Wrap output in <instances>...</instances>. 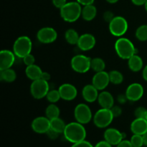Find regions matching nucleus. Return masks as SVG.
I'll use <instances>...</instances> for the list:
<instances>
[{
    "mask_svg": "<svg viewBox=\"0 0 147 147\" xmlns=\"http://www.w3.org/2000/svg\"><path fill=\"white\" fill-rule=\"evenodd\" d=\"M91 59L84 55H77L71 59L70 65L75 72L86 73L90 69Z\"/></svg>",
    "mask_w": 147,
    "mask_h": 147,
    "instance_id": "obj_7",
    "label": "nucleus"
},
{
    "mask_svg": "<svg viewBox=\"0 0 147 147\" xmlns=\"http://www.w3.org/2000/svg\"><path fill=\"white\" fill-rule=\"evenodd\" d=\"M98 102L103 109H111L114 106V98L111 93L108 91H102L99 93Z\"/></svg>",
    "mask_w": 147,
    "mask_h": 147,
    "instance_id": "obj_20",
    "label": "nucleus"
},
{
    "mask_svg": "<svg viewBox=\"0 0 147 147\" xmlns=\"http://www.w3.org/2000/svg\"><path fill=\"white\" fill-rule=\"evenodd\" d=\"M37 38L41 43L50 44L57 40V32L53 27H42L37 32Z\"/></svg>",
    "mask_w": 147,
    "mask_h": 147,
    "instance_id": "obj_10",
    "label": "nucleus"
},
{
    "mask_svg": "<svg viewBox=\"0 0 147 147\" xmlns=\"http://www.w3.org/2000/svg\"><path fill=\"white\" fill-rule=\"evenodd\" d=\"M95 0H76V1L83 6L89 5V4H93Z\"/></svg>",
    "mask_w": 147,
    "mask_h": 147,
    "instance_id": "obj_43",
    "label": "nucleus"
},
{
    "mask_svg": "<svg viewBox=\"0 0 147 147\" xmlns=\"http://www.w3.org/2000/svg\"><path fill=\"white\" fill-rule=\"evenodd\" d=\"M115 50L116 54L123 60H129L135 54H137V49L129 39L121 37L118 39L115 42Z\"/></svg>",
    "mask_w": 147,
    "mask_h": 147,
    "instance_id": "obj_2",
    "label": "nucleus"
},
{
    "mask_svg": "<svg viewBox=\"0 0 147 147\" xmlns=\"http://www.w3.org/2000/svg\"><path fill=\"white\" fill-rule=\"evenodd\" d=\"M111 112H112V113H113L114 118L119 117V116H120L121 115L122 110H121V109L119 107V106H113V107L111 109Z\"/></svg>",
    "mask_w": 147,
    "mask_h": 147,
    "instance_id": "obj_35",
    "label": "nucleus"
},
{
    "mask_svg": "<svg viewBox=\"0 0 147 147\" xmlns=\"http://www.w3.org/2000/svg\"><path fill=\"white\" fill-rule=\"evenodd\" d=\"M129 28L128 22L121 16H116L109 22V31L115 37H121Z\"/></svg>",
    "mask_w": 147,
    "mask_h": 147,
    "instance_id": "obj_6",
    "label": "nucleus"
},
{
    "mask_svg": "<svg viewBox=\"0 0 147 147\" xmlns=\"http://www.w3.org/2000/svg\"><path fill=\"white\" fill-rule=\"evenodd\" d=\"M113 119L114 116L111 109L101 108L95 113L93 116V123L98 128L103 129L108 127L112 123Z\"/></svg>",
    "mask_w": 147,
    "mask_h": 147,
    "instance_id": "obj_5",
    "label": "nucleus"
},
{
    "mask_svg": "<svg viewBox=\"0 0 147 147\" xmlns=\"http://www.w3.org/2000/svg\"><path fill=\"white\" fill-rule=\"evenodd\" d=\"M32 42L27 36H21L15 40L13 45V52L16 57L23 58L31 53Z\"/></svg>",
    "mask_w": 147,
    "mask_h": 147,
    "instance_id": "obj_4",
    "label": "nucleus"
},
{
    "mask_svg": "<svg viewBox=\"0 0 147 147\" xmlns=\"http://www.w3.org/2000/svg\"><path fill=\"white\" fill-rule=\"evenodd\" d=\"M131 1L136 6H143L145 5L147 0H131Z\"/></svg>",
    "mask_w": 147,
    "mask_h": 147,
    "instance_id": "obj_44",
    "label": "nucleus"
},
{
    "mask_svg": "<svg viewBox=\"0 0 147 147\" xmlns=\"http://www.w3.org/2000/svg\"><path fill=\"white\" fill-rule=\"evenodd\" d=\"M53 4L56 8L61 9L67 3V0H52Z\"/></svg>",
    "mask_w": 147,
    "mask_h": 147,
    "instance_id": "obj_37",
    "label": "nucleus"
},
{
    "mask_svg": "<svg viewBox=\"0 0 147 147\" xmlns=\"http://www.w3.org/2000/svg\"><path fill=\"white\" fill-rule=\"evenodd\" d=\"M144 87L138 83H134L130 84L126 90V96L128 100L134 102L140 100L144 96Z\"/></svg>",
    "mask_w": 147,
    "mask_h": 147,
    "instance_id": "obj_11",
    "label": "nucleus"
},
{
    "mask_svg": "<svg viewBox=\"0 0 147 147\" xmlns=\"http://www.w3.org/2000/svg\"><path fill=\"white\" fill-rule=\"evenodd\" d=\"M106 1L109 3H110V4H115V3H116L119 1V0H106Z\"/></svg>",
    "mask_w": 147,
    "mask_h": 147,
    "instance_id": "obj_48",
    "label": "nucleus"
},
{
    "mask_svg": "<svg viewBox=\"0 0 147 147\" xmlns=\"http://www.w3.org/2000/svg\"><path fill=\"white\" fill-rule=\"evenodd\" d=\"M117 100L119 103H121V104H124L128 99H127V97H126V94L125 95L121 94V95H119V96H118L117 98Z\"/></svg>",
    "mask_w": 147,
    "mask_h": 147,
    "instance_id": "obj_42",
    "label": "nucleus"
},
{
    "mask_svg": "<svg viewBox=\"0 0 147 147\" xmlns=\"http://www.w3.org/2000/svg\"><path fill=\"white\" fill-rule=\"evenodd\" d=\"M111 146V144H110L109 142H107L106 140H104L99 142L98 143L96 144V145L94 147H112Z\"/></svg>",
    "mask_w": 147,
    "mask_h": 147,
    "instance_id": "obj_41",
    "label": "nucleus"
},
{
    "mask_svg": "<svg viewBox=\"0 0 147 147\" xmlns=\"http://www.w3.org/2000/svg\"><path fill=\"white\" fill-rule=\"evenodd\" d=\"M50 90L48 81L38 79L33 80L30 86V92L32 97L35 99H42L46 97Z\"/></svg>",
    "mask_w": 147,
    "mask_h": 147,
    "instance_id": "obj_8",
    "label": "nucleus"
},
{
    "mask_svg": "<svg viewBox=\"0 0 147 147\" xmlns=\"http://www.w3.org/2000/svg\"><path fill=\"white\" fill-rule=\"evenodd\" d=\"M106 67V63L103 59L100 57H95L91 59L90 63V69L95 71L96 73L103 71Z\"/></svg>",
    "mask_w": 147,
    "mask_h": 147,
    "instance_id": "obj_28",
    "label": "nucleus"
},
{
    "mask_svg": "<svg viewBox=\"0 0 147 147\" xmlns=\"http://www.w3.org/2000/svg\"><path fill=\"white\" fill-rule=\"evenodd\" d=\"M31 127L35 133L46 134L50 129V120L47 116H39L32 121Z\"/></svg>",
    "mask_w": 147,
    "mask_h": 147,
    "instance_id": "obj_12",
    "label": "nucleus"
},
{
    "mask_svg": "<svg viewBox=\"0 0 147 147\" xmlns=\"http://www.w3.org/2000/svg\"><path fill=\"white\" fill-rule=\"evenodd\" d=\"M146 119L147 120V115H146Z\"/></svg>",
    "mask_w": 147,
    "mask_h": 147,
    "instance_id": "obj_50",
    "label": "nucleus"
},
{
    "mask_svg": "<svg viewBox=\"0 0 147 147\" xmlns=\"http://www.w3.org/2000/svg\"><path fill=\"white\" fill-rule=\"evenodd\" d=\"M96 43V38L93 34L85 33L80 36L77 45L82 51H88L95 47Z\"/></svg>",
    "mask_w": 147,
    "mask_h": 147,
    "instance_id": "obj_14",
    "label": "nucleus"
},
{
    "mask_svg": "<svg viewBox=\"0 0 147 147\" xmlns=\"http://www.w3.org/2000/svg\"><path fill=\"white\" fill-rule=\"evenodd\" d=\"M110 82L109 74L106 71L96 73L92 79V84L98 90H103L108 87Z\"/></svg>",
    "mask_w": 147,
    "mask_h": 147,
    "instance_id": "obj_13",
    "label": "nucleus"
},
{
    "mask_svg": "<svg viewBox=\"0 0 147 147\" xmlns=\"http://www.w3.org/2000/svg\"><path fill=\"white\" fill-rule=\"evenodd\" d=\"M65 123L60 117L50 120V129L58 134H63L66 127Z\"/></svg>",
    "mask_w": 147,
    "mask_h": 147,
    "instance_id": "obj_24",
    "label": "nucleus"
},
{
    "mask_svg": "<svg viewBox=\"0 0 147 147\" xmlns=\"http://www.w3.org/2000/svg\"><path fill=\"white\" fill-rule=\"evenodd\" d=\"M135 36L139 41H147V24L141 25L136 29Z\"/></svg>",
    "mask_w": 147,
    "mask_h": 147,
    "instance_id": "obj_30",
    "label": "nucleus"
},
{
    "mask_svg": "<svg viewBox=\"0 0 147 147\" xmlns=\"http://www.w3.org/2000/svg\"><path fill=\"white\" fill-rule=\"evenodd\" d=\"M46 134H47V135L48 136V137L50 138V139H53V140L57 139V138L58 137V135L60 134L57 133V132L55 131H53V129H50V130H49Z\"/></svg>",
    "mask_w": 147,
    "mask_h": 147,
    "instance_id": "obj_39",
    "label": "nucleus"
},
{
    "mask_svg": "<svg viewBox=\"0 0 147 147\" xmlns=\"http://www.w3.org/2000/svg\"><path fill=\"white\" fill-rule=\"evenodd\" d=\"M97 14V9L93 4L83 6L82 8L81 17L86 21H91Z\"/></svg>",
    "mask_w": 147,
    "mask_h": 147,
    "instance_id": "obj_23",
    "label": "nucleus"
},
{
    "mask_svg": "<svg viewBox=\"0 0 147 147\" xmlns=\"http://www.w3.org/2000/svg\"><path fill=\"white\" fill-rule=\"evenodd\" d=\"M42 73L43 71L40 68V67L35 64L27 66L25 70V74L27 77L32 81L41 78Z\"/></svg>",
    "mask_w": 147,
    "mask_h": 147,
    "instance_id": "obj_21",
    "label": "nucleus"
},
{
    "mask_svg": "<svg viewBox=\"0 0 147 147\" xmlns=\"http://www.w3.org/2000/svg\"><path fill=\"white\" fill-rule=\"evenodd\" d=\"M65 38L67 42L70 45H77L80 35L74 29H68L65 33Z\"/></svg>",
    "mask_w": 147,
    "mask_h": 147,
    "instance_id": "obj_26",
    "label": "nucleus"
},
{
    "mask_svg": "<svg viewBox=\"0 0 147 147\" xmlns=\"http://www.w3.org/2000/svg\"><path fill=\"white\" fill-rule=\"evenodd\" d=\"M131 131L134 134H139L143 136L147 131V120L146 119H136L131 123Z\"/></svg>",
    "mask_w": 147,
    "mask_h": 147,
    "instance_id": "obj_19",
    "label": "nucleus"
},
{
    "mask_svg": "<svg viewBox=\"0 0 147 147\" xmlns=\"http://www.w3.org/2000/svg\"><path fill=\"white\" fill-rule=\"evenodd\" d=\"M109 74L110 82L114 85H119L123 82V76L119 70H111Z\"/></svg>",
    "mask_w": 147,
    "mask_h": 147,
    "instance_id": "obj_29",
    "label": "nucleus"
},
{
    "mask_svg": "<svg viewBox=\"0 0 147 147\" xmlns=\"http://www.w3.org/2000/svg\"><path fill=\"white\" fill-rule=\"evenodd\" d=\"M46 98H47V100H48L50 103H57V102L58 101L60 98H61L59 90H55V89L49 90V92H48V93L47 94Z\"/></svg>",
    "mask_w": 147,
    "mask_h": 147,
    "instance_id": "obj_31",
    "label": "nucleus"
},
{
    "mask_svg": "<svg viewBox=\"0 0 147 147\" xmlns=\"http://www.w3.org/2000/svg\"><path fill=\"white\" fill-rule=\"evenodd\" d=\"M98 95V90L93 84L86 85L82 90L83 99L88 103H93L97 100Z\"/></svg>",
    "mask_w": 147,
    "mask_h": 147,
    "instance_id": "obj_18",
    "label": "nucleus"
},
{
    "mask_svg": "<svg viewBox=\"0 0 147 147\" xmlns=\"http://www.w3.org/2000/svg\"><path fill=\"white\" fill-rule=\"evenodd\" d=\"M50 78H51V76H50V73H47V72H43L42 75L41 79L46 80V81H49L50 79Z\"/></svg>",
    "mask_w": 147,
    "mask_h": 147,
    "instance_id": "obj_45",
    "label": "nucleus"
},
{
    "mask_svg": "<svg viewBox=\"0 0 147 147\" xmlns=\"http://www.w3.org/2000/svg\"><path fill=\"white\" fill-rule=\"evenodd\" d=\"M130 142L133 147H142L143 145H144L142 135L134 134L131 138Z\"/></svg>",
    "mask_w": 147,
    "mask_h": 147,
    "instance_id": "obj_32",
    "label": "nucleus"
},
{
    "mask_svg": "<svg viewBox=\"0 0 147 147\" xmlns=\"http://www.w3.org/2000/svg\"><path fill=\"white\" fill-rule=\"evenodd\" d=\"M60 16L64 21L67 22H75L81 16V4L78 1L67 2L61 9H60Z\"/></svg>",
    "mask_w": 147,
    "mask_h": 147,
    "instance_id": "obj_3",
    "label": "nucleus"
},
{
    "mask_svg": "<svg viewBox=\"0 0 147 147\" xmlns=\"http://www.w3.org/2000/svg\"><path fill=\"white\" fill-rule=\"evenodd\" d=\"M128 65L131 71L139 72L143 68V60L140 56L138 55L137 54H135L128 60Z\"/></svg>",
    "mask_w": 147,
    "mask_h": 147,
    "instance_id": "obj_22",
    "label": "nucleus"
},
{
    "mask_svg": "<svg viewBox=\"0 0 147 147\" xmlns=\"http://www.w3.org/2000/svg\"><path fill=\"white\" fill-rule=\"evenodd\" d=\"M117 147H133L130 141L128 140H122L119 144L117 145Z\"/></svg>",
    "mask_w": 147,
    "mask_h": 147,
    "instance_id": "obj_40",
    "label": "nucleus"
},
{
    "mask_svg": "<svg viewBox=\"0 0 147 147\" xmlns=\"http://www.w3.org/2000/svg\"><path fill=\"white\" fill-rule=\"evenodd\" d=\"M143 139H144V144L145 146H147V131L143 135Z\"/></svg>",
    "mask_w": 147,
    "mask_h": 147,
    "instance_id": "obj_47",
    "label": "nucleus"
},
{
    "mask_svg": "<svg viewBox=\"0 0 147 147\" xmlns=\"http://www.w3.org/2000/svg\"><path fill=\"white\" fill-rule=\"evenodd\" d=\"M144 7H145V9H146V12H147V1H146V4H145Z\"/></svg>",
    "mask_w": 147,
    "mask_h": 147,
    "instance_id": "obj_49",
    "label": "nucleus"
},
{
    "mask_svg": "<svg viewBox=\"0 0 147 147\" xmlns=\"http://www.w3.org/2000/svg\"><path fill=\"white\" fill-rule=\"evenodd\" d=\"M23 62H24V64L27 66L32 65L34 64V62H35V58L33 56V55H32L31 53L28 54L27 55H26L25 57H23Z\"/></svg>",
    "mask_w": 147,
    "mask_h": 147,
    "instance_id": "obj_34",
    "label": "nucleus"
},
{
    "mask_svg": "<svg viewBox=\"0 0 147 147\" xmlns=\"http://www.w3.org/2000/svg\"><path fill=\"white\" fill-rule=\"evenodd\" d=\"M74 116L76 121L82 124L88 123L93 117L91 110L89 106L85 103H80L76 106L74 110Z\"/></svg>",
    "mask_w": 147,
    "mask_h": 147,
    "instance_id": "obj_9",
    "label": "nucleus"
},
{
    "mask_svg": "<svg viewBox=\"0 0 147 147\" xmlns=\"http://www.w3.org/2000/svg\"><path fill=\"white\" fill-rule=\"evenodd\" d=\"M104 139L110 144L116 145L117 146L122 140H123L124 135L123 133L119 131L118 129L113 128H109L106 129L104 132Z\"/></svg>",
    "mask_w": 147,
    "mask_h": 147,
    "instance_id": "obj_17",
    "label": "nucleus"
},
{
    "mask_svg": "<svg viewBox=\"0 0 147 147\" xmlns=\"http://www.w3.org/2000/svg\"><path fill=\"white\" fill-rule=\"evenodd\" d=\"M16 78H17V73L13 69L8 68L1 70L0 79L1 81L6 82V83H11L14 81Z\"/></svg>",
    "mask_w": 147,
    "mask_h": 147,
    "instance_id": "obj_25",
    "label": "nucleus"
},
{
    "mask_svg": "<svg viewBox=\"0 0 147 147\" xmlns=\"http://www.w3.org/2000/svg\"><path fill=\"white\" fill-rule=\"evenodd\" d=\"M58 90L61 98L67 101L74 100L78 95L77 88L70 83H64L61 85L59 87Z\"/></svg>",
    "mask_w": 147,
    "mask_h": 147,
    "instance_id": "obj_16",
    "label": "nucleus"
},
{
    "mask_svg": "<svg viewBox=\"0 0 147 147\" xmlns=\"http://www.w3.org/2000/svg\"><path fill=\"white\" fill-rule=\"evenodd\" d=\"M114 17H115L114 15H113V13L110 11H106V12L104 13V14H103V19H104V20H106V22H108L109 23L111 21Z\"/></svg>",
    "mask_w": 147,
    "mask_h": 147,
    "instance_id": "obj_38",
    "label": "nucleus"
},
{
    "mask_svg": "<svg viewBox=\"0 0 147 147\" xmlns=\"http://www.w3.org/2000/svg\"><path fill=\"white\" fill-rule=\"evenodd\" d=\"M60 111L58 106H56L55 103H50L45 110V115L50 120H52L55 118H58L60 116Z\"/></svg>",
    "mask_w": 147,
    "mask_h": 147,
    "instance_id": "obj_27",
    "label": "nucleus"
},
{
    "mask_svg": "<svg viewBox=\"0 0 147 147\" xmlns=\"http://www.w3.org/2000/svg\"><path fill=\"white\" fill-rule=\"evenodd\" d=\"M14 52L9 50H3L0 53V70L11 68L15 62Z\"/></svg>",
    "mask_w": 147,
    "mask_h": 147,
    "instance_id": "obj_15",
    "label": "nucleus"
},
{
    "mask_svg": "<svg viewBox=\"0 0 147 147\" xmlns=\"http://www.w3.org/2000/svg\"><path fill=\"white\" fill-rule=\"evenodd\" d=\"M142 76H143V78L147 81V65L144 67L143 71H142Z\"/></svg>",
    "mask_w": 147,
    "mask_h": 147,
    "instance_id": "obj_46",
    "label": "nucleus"
},
{
    "mask_svg": "<svg viewBox=\"0 0 147 147\" xmlns=\"http://www.w3.org/2000/svg\"><path fill=\"white\" fill-rule=\"evenodd\" d=\"M65 138L66 140L73 144L83 142L86 138V130L83 124L79 122H71L66 125L64 131Z\"/></svg>",
    "mask_w": 147,
    "mask_h": 147,
    "instance_id": "obj_1",
    "label": "nucleus"
},
{
    "mask_svg": "<svg viewBox=\"0 0 147 147\" xmlns=\"http://www.w3.org/2000/svg\"><path fill=\"white\" fill-rule=\"evenodd\" d=\"M71 147H94L90 142L84 140L83 142H78V143L73 144V145Z\"/></svg>",
    "mask_w": 147,
    "mask_h": 147,
    "instance_id": "obj_36",
    "label": "nucleus"
},
{
    "mask_svg": "<svg viewBox=\"0 0 147 147\" xmlns=\"http://www.w3.org/2000/svg\"><path fill=\"white\" fill-rule=\"evenodd\" d=\"M134 115L136 118L139 119H146L147 115V109L144 107H139L135 110Z\"/></svg>",
    "mask_w": 147,
    "mask_h": 147,
    "instance_id": "obj_33",
    "label": "nucleus"
}]
</instances>
